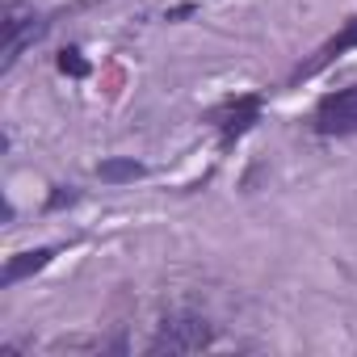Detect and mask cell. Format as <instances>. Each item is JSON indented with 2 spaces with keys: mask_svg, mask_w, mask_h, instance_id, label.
I'll list each match as a JSON object with an SVG mask.
<instances>
[{
  "mask_svg": "<svg viewBox=\"0 0 357 357\" xmlns=\"http://www.w3.org/2000/svg\"><path fill=\"white\" fill-rule=\"evenodd\" d=\"M257 114H261V97H240V101L227 109V118H223V139L231 143L236 135H244V130L257 122Z\"/></svg>",
  "mask_w": 357,
  "mask_h": 357,
  "instance_id": "obj_6",
  "label": "cell"
},
{
  "mask_svg": "<svg viewBox=\"0 0 357 357\" xmlns=\"http://www.w3.org/2000/svg\"><path fill=\"white\" fill-rule=\"evenodd\" d=\"M315 130L319 135H353L357 130V84L328 93L315 105Z\"/></svg>",
  "mask_w": 357,
  "mask_h": 357,
  "instance_id": "obj_3",
  "label": "cell"
},
{
  "mask_svg": "<svg viewBox=\"0 0 357 357\" xmlns=\"http://www.w3.org/2000/svg\"><path fill=\"white\" fill-rule=\"evenodd\" d=\"M59 72L63 76H89V63L80 59V51H63L59 55Z\"/></svg>",
  "mask_w": 357,
  "mask_h": 357,
  "instance_id": "obj_8",
  "label": "cell"
},
{
  "mask_svg": "<svg viewBox=\"0 0 357 357\" xmlns=\"http://www.w3.org/2000/svg\"><path fill=\"white\" fill-rule=\"evenodd\" d=\"M97 176H101V181H109V185L135 181V176H143V164L139 160H101L97 164Z\"/></svg>",
  "mask_w": 357,
  "mask_h": 357,
  "instance_id": "obj_7",
  "label": "cell"
},
{
  "mask_svg": "<svg viewBox=\"0 0 357 357\" xmlns=\"http://www.w3.org/2000/svg\"><path fill=\"white\" fill-rule=\"evenodd\" d=\"M55 252L51 248H34V252H17V257H9V265H5V273H0V282L5 286H13V282H22V278H30V273H38L47 261H51Z\"/></svg>",
  "mask_w": 357,
  "mask_h": 357,
  "instance_id": "obj_5",
  "label": "cell"
},
{
  "mask_svg": "<svg viewBox=\"0 0 357 357\" xmlns=\"http://www.w3.org/2000/svg\"><path fill=\"white\" fill-rule=\"evenodd\" d=\"M353 47H357V17H353V22H344V30H340L336 38H328V43L315 51V59H311L298 76H315V72H324L336 55H344V51H353Z\"/></svg>",
  "mask_w": 357,
  "mask_h": 357,
  "instance_id": "obj_4",
  "label": "cell"
},
{
  "mask_svg": "<svg viewBox=\"0 0 357 357\" xmlns=\"http://www.w3.org/2000/svg\"><path fill=\"white\" fill-rule=\"evenodd\" d=\"M0 30H5V59H0V68H13L17 63V55L26 51V43H34L38 34H43V22H38V13L34 9H26V5H5V22H0Z\"/></svg>",
  "mask_w": 357,
  "mask_h": 357,
  "instance_id": "obj_2",
  "label": "cell"
},
{
  "mask_svg": "<svg viewBox=\"0 0 357 357\" xmlns=\"http://www.w3.org/2000/svg\"><path fill=\"white\" fill-rule=\"evenodd\" d=\"M215 340V328L202 319V315H194V311H176V315H164V324H160V332L151 336V344H147V353L151 357H181V353H198V349H206Z\"/></svg>",
  "mask_w": 357,
  "mask_h": 357,
  "instance_id": "obj_1",
  "label": "cell"
}]
</instances>
